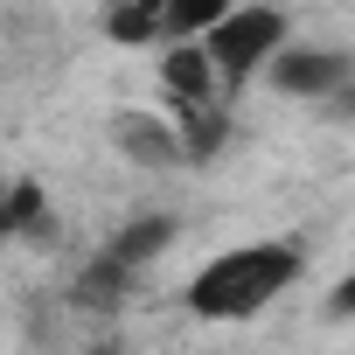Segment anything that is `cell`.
Listing matches in <instances>:
<instances>
[{
	"label": "cell",
	"mask_w": 355,
	"mask_h": 355,
	"mask_svg": "<svg viewBox=\"0 0 355 355\" xmlns=\"http://www.w3.org/2000/svg\"><path fill=\"white\" fill-rule=\"evenodd\" d=\"M300 244L286 237H265V244H237V251H216L196 279H189V313L202 320H251L265 313L293 279H300Z\"/></svg>",
	"instance_id": "1"
},
{
	"label": "cell",
	"mask_w": 355,
	"mask_h": 355,
	"mask_svg": "<svg viewBox=\"0 0 355 355\" xmlns=\"http://www.w3.org/2000/svg\"><path fill=\"white\" fill-rule=\"evenodd\" d=\"M286 49V15L279 8H230L209 35H202V56H209V70H216V84H223V98H237L272 56Z\"/></svg>",
	"instance_id": "2"
},
{
	"label": "cell",
	"mask_w": 355,
	"mask_h": 355,
	"mask_svg": "<svg viewBox=\"0 0 355 355\" xmlns=\"http://www.w3.org/2000/svg\"><path fill=\"white\" fill-rule=\"evenodd\" d=\"M265 84H272L279 98L327 105V98H341V91L355 84V56H348V49H320V42H306V49H279V56L265 63Z\"/></svg>",
	"instance_id": "3"
},
{
	"label": "cell",
	"mask_w": 355,
	"mask_h": 355,
	"mask_svg": "<svg viewBox=\"0 0 355 355\" xmlns=\"http://www.w3.org/2000/svg\"><path fill=\"white\" fill-rule=\"evenodd\" d=\"M112 146H119L125 167H153V174L189 160V153H182V125L160 119V112H119V119H112Z\"/></svg>",
	"instance_id": "4"
},
{
	"label": "cell",
	"mask_w": 355,
	"mask_h": 355,
	"mask_svg": "<svg viewBox=\"0 0 355 355\" xmlns=\"http://www.w3.org/2000/svg\"><path fill=\"white\" fill-rule=\"evenodd\" d=\"M160 84H167V98H174L182 119H202V112L230 105L223 84H216V70H209V56H202V42H174V49L160 56Z\"/></svg>",
	"instance_id": "5"
},
{
	"label": "cell",
	"mask_w": 355,
	"mask_h": 355,
	"mask_svg": "<svg viewBox=\"0 0 355 355\" xmlns=\"http://www.w3.org/2000/svg\"><path fill=\"white\" fill-rule=\"evenodd\" d=\"M132 8L153 21V35H174V42H202L223 15L230 0H132Z\"/></svg>",
	"instance_id": "6"
},
{
	"label": "cell",
	"mask_w": 355,
	"mask_h": 355,
	"mask_svg": "<svg viewBox=\"0 0 355 355\" xmlns=\"http://www.w3.org/2000/svg\"><path fill=\"white\" fill-rule=\"evenodd\" d=\"M167 244H174V216H132V223L105 244V258H112V265H125V272H139V265H146V258H160Z\"/></svg>",
	"instance_id": "7"
},
{
	"label": "cell",
	"mask_w": 355,
	"mask_h": 355,
	"mask_svg": "<svg viewBox=\"0 0 355 355\" xmlns=\"http://www.w3.org/2000/svg\"><path fill=\"white\" fill-rule=\"evenodd\" d=\"M125 286H132V272H125V265H112V258H91V265L77 272V306H91V313H112Z\"/></svg>",
	"instance_id": "8"
},
{
	"label": "cell",
	"mask_w": 355,
	"mask_h": 355,
	"mask_svg": "<svg viewBox=\"0 0 355 355\" xmlns=\"http://www.w3.org/2000/svg\"><path fill=\"white\" fill-rule=\"evenodd\" d=\"M49 209H42V189L35 182H15L8 196H0V237H21V230H42Z\"/></svg>",
	"instance_id": "9"
},
{
	"label": "cell",
	"mask_w": 355,
	"mask_h": 355,
	"mask_svg": "<svg viewBox=\"0 0 355 355\" xmlns=\"http://www.w3.org/2000/svg\"><path fill=\"white\" fill-rule=\"evenodd\" d=\"M327 313H341V320H348V313H355V272H348V279H341V286H334V300H327Z\"/></svg>",
	"instance_id": "10"
},
{
	"label": "cell",
	"mask_w": 355,
	"mask_h": 355,
	"mask_svg": "<svg viewBox=\"0 0 355 355\" xmlns=\"http://www.w3.org/2000/svg\"><path fill=\"white\" fill-rule=\"evenodd\" d=\"M98 355H119V348H112V341H105V348H98Z\"/></svg>",
	"instance_id": "11"
},
{
	"label": "cell",
	"mask_w": 355,
	"mask_h": 355,
	"mask_svg": "<svg viewBox=\"0 0 355 355\" xmlns=\"http://www.w3.org/2000/svg\"><path fill=\"white\" fill-rule=\"evenodd\" d=\"M0 196H8V189H0Z\"/></svg>",
	"instance_id": "12"
}]
</instances>
